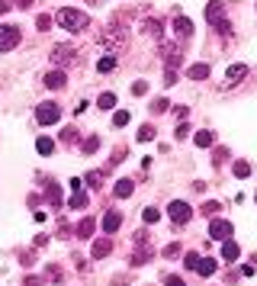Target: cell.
I'll use <instances>...</instances> for the list:
<instances>
[{"label":"cell","mask_w":257,"mask_h":286,"mask_svg":"<svg viewBox=\"0 0 257 286\" xmlns=\"http://www.w3.org/2000/svg\"><path fill=\"white\" fill-rule=\"evenodd\" d=\"M97 42H100V48H103L106 55H113V58H116V55H122L125 48H129V45H125V29H122V23H109L106 29L100 32V39H97Z\"/></svg>","instance_id":"cell-1"},{"label":"cell","mask_w":257,"mask_h":286,"mask_svg":"<svg viewBox=\"0 0 257 286\" xmlns=\"http://www.w3.org/2000/svg\"><path fill=\"white\" fill-rule=\"evenodd\" d=\"M55 20H58V26H64L68 32H80V29H87V23H90L87 13H84V10H78V7H61Z\"/></svg>","instance_id":"cell-2"},{"label":"cell","mask_w":257,"mask_h":286,"mask_svg":"<svg viewBox=\"0 0 257 286\" xmlns=\"http://www.w3.org/2000/svg\"><path fill=\"white\" fill-rule=\"evenodd\" d=\"M206 23L216 26L222 36H232V23L225 20V3H222V0H212V3H206Z\"/></svg>","instance_id":"cell-3"},{"label":"cell","mask_w":257,"mask_h":286,"mask_svg":"<svg viewBox=\"0 0 257 286\" xmlns=\"http://www.w3.org/2000/svg\"><path fill=\"white\" fill-rule=\"evenodd\" d=\"M158 55L164 58V64L171 71H177L180 64H183V45H180V42H161V45H158Z\"/></svg>","instance_id":"cell-4"},{"label":"cell","mask_w":257,"mask_h":286,"mask_svg":"<svg viewBox=\"0 0 257 286\" xmlns=\"http://www.w3.org/2000/svg\"><path fill=\"white\" fill-rule=\"evenodd\" d=\"M58 119H61L58 103H39V109H36V123L39 125H55Z\"/></svg>","instance_id":"cell-5"},{"label":"cell","mask_w":257,"mask_h":286,"mask_svg":"<svg viewBox=\"0 0 257 286\" xmlns=\"http://www.w3.org/2000/svg\"><path fill=\"white\" fill-rule=\"evenodd\" d=\"M167 216H171V222H174V225H187V222H190V216H193V209H190L187 203L174 200L171 206H167Z\"/></svg>","instance_id":"cell-6"},{"label":"cell","mask_w":257,"mask_h":286,"mask_svg":"<svg viewBox=\"0 0 257 286\" xmlns=\"http://www.w3.org/2000/svg\"><path fill=\"white\" fill-rule=\"evenodd\" d=\"M68 61H80V55L74 52V48H68V45H55L52 48V64L55 68H64Z\"/></svg>","instance_id":"cell-7"},{"label":"cell","mask_w":257,"mask_h":286,"mask_svg":"<svg viewBox=\"0 0 257 286\" xmlns=\"http://www.w3.org/2000/svg\"><path fill=\"white\" fill-rule=\"evenodd\" d=\"M20 45V29L16 26H0V52H13Z\"/></svg>","instance_id":"cell-8"},{"label":"cell","mask_w":257,"mask_h":286,"mask_svg":"<svg viewBox=\"0 0 257 286\" xmlns=\"http://www.w3.org/2000/svg\"><path fill=\"white\" fill-rule=\"evenodd\" d=\"M209 238L228 241V238H232V222H225V219H212V222H209Z\"/></svg>","instance_id":"cell-9"},{"label":"cell","mask_w":257,"mask_h":286,"mask_svg":"<svg viewBox=\"0 0 257 286\" xmlns=\"http://www.w3.org/2000/svg\"><path fill=\"white\" fill-rule=\"evenodd\" d=\"M64 84H68V74H64L61 68H52L45 74V87H48V90H61Z\"/></svg>","instance_id":"cell-10"},{"label":"cell","mask_w":257,"mask_h":286,"mask_svg":"<svg viewBox=\"0 0 257 286\" xmlns=\"http://www.w3.org/2000/svg\"><path fill=\"white\" fill-rule=\"evenodd\" d=\"M109 254H113V241L109 238H97L94 247H90V257H94V261H103V257H109Z\"/></svg>","instance_id":"cell-11"},{"label":"cell","mask_w":257,"mask_h":286,"mask_svg":"<svg viewBox=\"0 0 257 286\" xmlns=\"http://www.w3.org/2000/svg\"><path fill=\"white\" fill-rule=\"evenodd\" d=\"M244 74H248V64H232V68L225 71V87H235V84H241Z\"/></svg>","instance_id":"cell-12"},{"label":"cell","mask_w":257,"mask_h":286,"mask_svg":"<svg viewBox=\"0 0 257 286\" xmlns=\"http://www.w3.org/2000/svg\"><path fill=\"white\" fill-rule=\"evenodd\" d=\"M103 232H106V235H113V232H116V228H119V225H122V212H116V209H109V212H106V216H103Z\"/></svg>","instance_id":"cell-13"},{"label":"cell","mask_w":257,"mask_h":286,"mask_svg":"<svg viewBox=\"0 0 257 286\" xmlns=\"http://www.w3.org/2000/svg\"><path fill=\"white\" fill-rule=\"evenodd\" d=\"M174 32H177V39H190L193 36V23L187 16H174Z\"/></svg>","instance_id":"cell-14"},{"label":"cell","mask_w":257,"mask_h":286,"mask_svg":"<svg viewBox=\"0 0 257 286\" xmlns=\"http://www.w3.org/2000/svg\"><path fill=\"white\" fill-rule=\"evenodd\" d=\"M187 78L190 81H206V78H209V64H206V61L190 64V68H187Z\"/></svg>","instance_id":"cell-15"},{"label":"cell","mask_w":257,"mask_h":286,"mask_svg":"<svg viewBox=\"0 0 257 286\" xmlns=\"http://www.w3.org/2000/svg\"><path fill=\"white\" fill-rule=\"evenodd\" d=\"M94 232H97V219H90V216H84L80 219V225H78V238H94Z\"/></svg>","instance_id":"cell-16"},{"label":"cell","mask_w":257,"mask_h":286,"mask_svg":"<svg viewBox=\"0 0 257 286\" xmlns=\"http://www.w3.org/2000/svg\"><path fill=\"white\" fill-rule=\"evenodd\" d=\"M222 257H225L228 264H232V261H238V257H241V247H238V245H235L232 238H228L225 245H222Z\"/></svg>","instance_id":"cell-17"},{"label":"cell","mask_w":257,"mask_h":286,"mask_svg":"<svg viewBox=\"0 0 257 286\" xmlns=\"http://www.w3.org/2000/svg\"><path fill=\"white\" fill-rule=\"evenodd\" d=\"M132 190H135V184H132V180H119V184L113 186V193H116L119 200H129V196H132Z\"/></svg>","instance_id":"cell-18"},{"label":"cell","mask_w":257,"mask_h":286,"mask_svg":"<svg viewBox=\"0 0 257 286\" xmlns=\"http://www.w3.org/2000/svg\"><path fill=\"white\" fill-rule=\"evenodd\" d=\"M196 273H199V277H212V273H216V261H212V257H199Z\"/></svg>","instance_id":"cell-19"},{"label":"cell","mask_w":257,"mask_h":286,"mask_svg":"<svg viewBox=\"0 0 257 286\" xmlns=\"http://www.w3.org/2000/svg\"><path fill=\"white\" fill-rule=\"evenodd\" d=\"M151 254H155V247H148V245H141V251H135V254L129 257V264H132V267H138V264H145V261H148Z\"/></svg>","instance_id":"cell-20"},{"label":"cell","mask_w":257,"mask_h":286,"mask_svg":"<svg viewBox=\"0 0 257 286\" xmlns=\"http://www.w3.org/2000/svg\"><path fill=\"white\" fill-rule=\"evenodd\" d=\"M87 203H90V196H87L84 190H74V196L68 200V206L71 209H87Z\"/></svg>","instance_id":"cell-21"},{"label":"cell","mask_w":257,"mask_h":286,"mask_svg":"<svg viewBox=\"0 0 257 286\" xmlns=\"http://www.w3.org/2000/svg\"><path fill=\"white\" fill-rule=\"evenodd\" d=\"M97 71H100V74H113V71H116V58H113V55H103L100 61H97Z\"/></svg>","instance_id":"cell-22"},{"label":"cell","mask_w":257,"mask_h":286,"mask_svg":"<svg viewBox=\"0 0 257 286\" xmlns=\"http://www.w3.org/2000/svg\"><path fill=\"white\" fill-rule=\"evenodd\" d=\"M45 196H48V203H52V206H61V186L55 184V180L45 186Z\"/></svg>","instance_id":"cell-23"},{"label":"cell","mask_w":257,"mask_h":286,"mask_svg":"<svg viewBox=\"0 0 257 286\" xmlns=\"http://www.w3.org/2000/svg\"><path fill=\"white\" fill-rule=\"evenodd\" d=\"M103 180H106V170H90L87 174V186H94V190H100Z\"/></svg>","instance_id":"cell-24"},{"label":"cell","mask_w":257,"mask_h":286,"mask_svg":"<svg viewBox=\"0 0 257 286\" xmlns=\"http://www.w3.org/2000/svg\"><path fill=\"white\" fill-rule=\"evenodd\" d=\"M36 151H39V155H52V151H55V142L48 139V135H42V139L36 142Z\"/></svg>","instance_id":"cell-25"},{"label":"cell","mask_w":257,"mask_h":286,"mask_svg":"<svg viewBox=\"0 0 257 286\" xmlns=\"http://www.w3.org/2000/svg\"><path fill=\"white\" fill-rule=\"evenodd\" d=\"M193 139H196V145H199V148H212V142H216V135H212V132H196Z\"/></svg>","instance_id":"cell-26"},{"label":"cell","mask_w":257,"mask_h":286,"mask_svg":"<svg viewBox=\"0 0 257 286\" xmlns=\"http://www.w3.org/2000/svg\"><path fill=\"white\" fill-rule=\"evenodd\" d=\"M97 106H100V109H113V106H116V93H100V100H97Z\"/></svg>","instance_id":"cell-27"},{"label":"cell","mask_w":257,"mask_h":286,"mask_svg":"<svg viewBox=\"0 0 257 286\" xmlns=\"http://www.w3.org/2000/svg\"><path fill=\"white\" fill-rule=\"evenodd\" d=\"M232 174H235V177H238V180H244V177H248V174H251V164H248V161H235Z\"/></svg>","instance_id":"cell-28"},{"label":"cell","mask_w":257,"mask_h":286,"mask_svg":"<svg viewBox=\"0 0 257 286\" xmlns=\"http://www.w3.org/2000/svg\"><path fill=\"white\" fill-rule=\"evenodd\" d=\"M141 219H145V222H148V225H155L158 219H161V209H158V206H148V209H145V212H141Z\"/></svg>","instance_id":"cell-29"},{"label":"cell","mask_w":257,"mask_h":286,"mask_svg":"<svg viewBox=\"0 0 257 286\" xmlns=\"http://www.w3.org/2000/svg\"><path fill=\"white\" fill-rule=\"evenodd\" d=\"M164 257H167V261H174V257H180V245L177 241H171V245H164V251H161Z\"/></svg>","instance_id":"cell-30"},{"label":"cell","mask_w":257,"mask_h":286,"mask_svg":"<svg viewBox=\"0 0 257 286\" xmlns=\"http://www.w3.org/2000/svg\"><path fill=\"white\" fill-rule=\"evenodd\" d=\"M145 32H148V36H155V39L161 42V23H158V20H148V23H145Z\"/></svg>","instance_id":"cell-31"},{"label":"cell","mask_w":257,"mask_h":286,"mask_svg":"<svg viewBox=\"0 0 257 286\" xmlns=\"http://www.w3.org/2000/svg\"><path fill=\"white\" fill-rule=\"evenodd\" d=\"M196 264H199V254H196V251H187V254H183V267H187V270H196Z\"/></svg>","instance_id":"cell-32"},{"label":"cell","mask_w":257,"mask_h":286,"mask_svg":"<svg viewBox=\"0 0 257 286\" xmlns=\"http://www.w3.org/2000/svg\"><path fill=\"white\" fill-rule=\"evenodd\" d=\"M48 280H55V283H61V280H64V273H61V267H58V264H48Z\"/></svg>","instance_id":"cell-33"},{"label":"cell","mask_w":257,"mask_h":286,"mask_svg":"<svg viewBox=\"0 0 257 286\" xmlns=\"http://www.w3.org/2000/svg\"><path fill=\"white\" fill-rule=\"evenodd\" d=\"M155 139V125H141L138 129V142H151Z\"/></svg>","instance_id":"cell-34"},{"label":"cell","mask_w":257,"mask_h":286,"mask_svg":"<svg viewBox=\"0 0 257 286\" xmlns=\"http://www.w3.org/2000/svg\"><path fill=\"white\" fill-rule=\"evenodd\" d=\"M97 148H100V139H97V135H90V139L84 142V155H94Z\"/></svg>","instance_id":"cell-35"},{"label":"cell","mask_w":257,"mask_h":286,"mask_svg":"<svg viewBox=\"0 0 257 286\" xmlns=\"http://www.w3.org/2000/svg\"><path fill=\"white\" fill-rule=\"evenodd\" d=\"M61 142H78V129H74V125H64L61 129Z\"/></svg>","instance_id":"cell-36"},{"label":"cell","mask_w":257,"mask_h":286,"mask_svg":"<svg viewBox=\"0 0 257 286\" xmlns=\"http://www.w3.org/2000/svg\"><path fill=\"white\" fill-rule=\"evenodd\" d=\"M113 125H116V129H122V125H129V113H125V109H119L116 116H113Z\"/></svg>","instance_id":"cell-37"},{"label":"cell","mask_w":257,"mask_h":286,"mask_svg":"<svg viewBox=\"0 0 257 286\" xmlns=\"http://www.w3.org/2000/svg\"><path fill=\"white\" fill-rule=\"evenodd\" d=\"M36 29L48 32V29H52V16H39V20H36Z\"/></svg>","instance_id":"cell-38"},{"label":"cell","mask_w":257,"mask_h":286,"mask_svg":"<svg viewBox=\"0 0 257 286\" xmlns=\"http://www.w3.org/2000/svg\"><path fill=\"white\" fill-rule=\"evenodd\" d=\"M132 93H135V97H145V93H148V84H145V81H135V84H132Z\"/></svg>","instance_id":"cell-39"},{"label":"cell","mask_w":257,"mask_h":286,"mask_svg":"<svg viewBox=\"0 0 257 286\" xmlns=\"http://www.w3.org/2000/svg\"><path fill=\"white\" fill-rule=\"evenodd\" d=\"M216 212H218V203H216V200L203 203V216H216Z\"/></svg>","instance_id":"cell-40"},{"label":"cell","mask_w":257,"mask_h":286,"mask_svg":"<svg viewBox=\"0 0 257 286\" xmlns=\"http://www.w3.org/2000/svg\"><path fill=\"white\" fill-rule=\"evenodd\" d=\"M164 286H187V283L180 277H174V273H167V277H164Z\"/></svg>","instance_id":"cell-41"},{"label":"cell","mask_w":257,"mask_h":286,"mask_svg":"<svg viewBox=\"0 0 257 286\" xmlns=\"http://www.w3.org/2000/svg\"><path fill=\"white\" fill-rule=\"evenodd\" d=\"M174 135H177V139H187V135H190V125H187V123H180L177 129H174Z\"/></svg>","instance_id":"cell-42"},{"label":"cell","mask_w":257,"mask_h":286,"mask_svg":"<svg viewBox=\"0 0 257 286\" xmlns=\"http://www.w3.org/2000/svg\"><path fill=\"white\" fill-rule=\"evenodd\" d=\"M225 158H228V148H216V155H212V161H216V164H222Z\"/></svg>","instance_id":"cell-43"},{"label":"cell","mask_w":257,"mask_h":286,"mask_svg":"<svg viewBox=\"0 0 257 286\" xmlns=\"http://www.w3.org/2000/svg\"><path fill=\"white\" fill-rule=\"evenodd\" d=\"M174 116H177V119H187L190 116V106H174Z\"/></svg>","instance_id":"cell-44"},{"label":"cell","mask_w":257,"mask_h":286,"mask_svg":"<svg viewBox=\"0 0 257 286\" xmlns=\"http://www.w3.org/2000/svg\"><path fill=\"white\" fill-rule=\"evenodd\" d=\"M164 109H167V100H155L151 103V113H164Z\"/></svg>","instance_id":"cell-45"},{"label":"cell","mask_w":257,"mask_h":286,"mask_svg":"<svg viewBox=\"0 0 257 286\" xmlns=\"http://www.w3.org/2000/svg\"><path fill=\"white\" fill-rule=\"evenodd\" d=\"M164 84H167V87H171V84H177V71H171V68H167V74H164Z\"/></svg>","instance_id":"cell-46"},{"label":"cell","mask_w":257,"mask_h":286,"mask_svg":"<svg viewBox=\"0 0 257 286\" xmlns=\"http://www.w3.org/2000/svg\"><path fill=\"white\" fill-rule=\"evenodd\" d=\"M20 261H23V264H26V267H29V264H32V261H36V254H32V251H23V254H20Z\"/></svg>","instance_id":"cell-47"},{"label":"cell","mask_w":257,"mask_h":286,"mask_svg":"<svg viewBox=\"0 0 257 286\" xmlns=\"http://www.w3.org/2000/svg\"><path fill=\"white\" fill-rule=\"evenodd\" d=\"M26 286H45V280L42 277H26Z\"/></svg>","instance_id":"cell-48"},{"label":"cell","mask_w":257,"mask_h":286,"mask_svg":"<svg viewBox=\"0 0 257 286\" xmlns=\"http://www.w3.org/2000/svg\"><path fill=\"white\" fill-rule=\"evenodd\" d=\"M238 273H241V277H251V273H254V264H244V267H241Z\"/></svg>","instance_id":"cell-49"},{"label":"cell","mask_w":257,"mask_h":286,"mask_svg":"<svg viewBox=\"0 0 257 286\" xmlns=\"http://www.w3.org/2000/svg\"><path fill=\"white\" fill-rule=\"evenodd\" d=\"M10 10V0H0V13H7Z\"/></svg>","instance_id":"cell-50"},{"label":"cell","mask_w":257,"mask_h":286,"mask_svg":"<svg viewBox=\"0 0 257 286\" xmlns=\"http://www.w3.org/2000/svg\"><path fill=\"white\" fill-rule=\"evenodd\" d=\"M16 3H20L23 10H26V7H32V0H16Z\"/></svg>","instance_id":"cell-51"}]
</instances>
